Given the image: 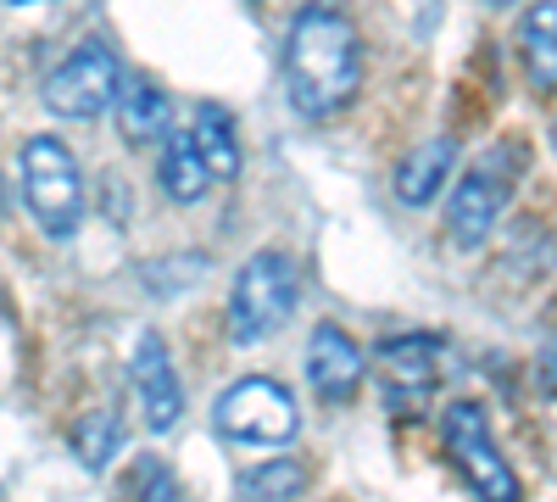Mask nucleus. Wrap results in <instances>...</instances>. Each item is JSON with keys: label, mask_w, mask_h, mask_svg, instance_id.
Returning <instances> with one entry per match:
<instances>
[{"label": "nucleus", "mask_w": 557, "mask_h": 502, "mask_svg": "<svg viewBox=\"0 0 557 502\" xmlns=\"http://www.w3.org/2000/svg\"><path fill=\"white\" fill-rule=\"evenodd\" d=\"M362 369H368V357H362V346H357L341 325H318V330H312V341H307V380H312V391H318L323 402L357 396Z\"/></svg>", "instance_id": "9"}, {"label": "nucleus", "mask_w": 557, "mask_h": 502, "mask_svg": "<svg viewBox=\"0 0 557 502\" xmlns=\"http://www.w3.org/2000/svg\"><path fill=\"white\" fill-rule=\"evenodd\" d=\"M212 425L228 441H246V446H285V441H296L301 414H296V396L278 385V380L246 375V380H235V385L218 396Z\"/></svg>", "instance_id": "6"}, {"label": "nucleus", "mask_w": 557, "mask_h": 502, "mask_svg": "<svg viewBox=\"0 0 557 502\" xmlns=\"http://www.w3.org/2000/svg\"><path fill=\"white\" fill-rule=\"evenodd\" d=\"M67 441H73L84 469H112V458L123 452V419H117V407H96V414H84L67 430Z\"/></svg>", "instance_id": "16"}, {"label": "nucleus", "mask_w": 557, "mask_h": 502, "mask_svg": "<svg viewBox=\"0 0 557 502\" xmlns=\"http://www.w3.org/2000/svg\"><path fill=\"white\" fill-rule=\"evenodd\" d=\"M552 151H557V118H552Z\"/></svg>", "instance_id": "20"}, {"label": "nucleus", "mask_w": 557, "mask_h": 502, "mask_svg": "<svg viewBox=\"0 0 557 502\" xmlns=\"http://www.w3.org/2000/svg\"><path fill=\"white\" fill-rule=\"evenodd\" d=\"M117 84H123V68L117 57L107 51L101 39H84L67 62H57V73L45 78V107L67 123H96L112 101H117Z\"/></svg>", "instance_id": "7"}, {"label": "nucleus", "mask_w": 557, "mask_h": 502, "mask_svg": "<svg viewBox=\"0 0 557 502\" xmlns=\"http://www.w3.org/2000/svg\"><path fill=\"white\" fill-rule=\"evenodd\" d=\"M112 112H117V128H123L128 146H157V140H168V134H173L168 96L157 89V78H146V73H123Z\"/></svg>", "instance_id": "10"}, {"label": "nucleus", "mask_w": 557, "mask_h": 502, "mask_svg": "<svg viewBox=\"0 0 557 502\" xmlns=\"http://www.w3.org/2000/svg\"><path fill=\"white\" fill-rule=\"evenodd\" d=\"M190 140H196V151H201V162H207L212 179H235L240 173V134H235V118H228L223 107H212V101L196 107Z\"/></svg>", "instance_id": "14"}, {"label": "nucleus", "mask_w": 557, "mask_h": 502, "mask_svg": "<svg viewBox=\"0 0 557 502\" xmlns=\"http://www.w3.org/2000/svg\"><path fill=\"white\" fill-rule=\"evenodd\" d=\"M441 446H446V458L457 464V475L469 480V491L480 502H519V480H513V469H507L480 402L457 396L446 407L441 414Z\"/></svg>", "instance_id": "5"}, {"label": "nucleus", "mask_w": 557, "mask_h": 502, "mask_svg": "<svg viewBox=\"0 0 557 502\" xmlns=\"http://www.w3.org/2000/svg\"><path fill=\"white\" fill-rule=\"evenodd\" d=\"M301 296V268L290 252H257L235 285H228V341L235 346H262L285 318L296 313Z\"/></svg>", "instance_id": "3"}, {"label": "nucleus", "mask_w": 557, "mask_h": 502, "mask_svg": "<svg viewBox=\"0 0 557 502\" xmlns=\"http://www.w3.org/2000/svg\"><path fill=\"white\" fill-rule=\"evenodd\" d=\"M23 168V196H28V218L39 223L51 241H67L84 218V173H78V157L51 140V134H34L17 157Z\"/></svg>", "instance_id": "4"}, {"label": "nucleus", "mask_w": 557, "mask_h": 502, "mask_svg": "<svg viewBox=\"0 0 557 502\" xmlns=\"http://www.w3.org/2000/svg\"><path fill=\"white\" fill-rule=\"evenodd\" d=\"M519 57H524V73L535 89H557V0H541V7L524 12Z\"/></svg>", "instance_id": "15"}, {"label": "nucleus", "mask_w": 557, "mask_h": 502, "mask_svg": "<svg viewBox=\"0 0 557 502\" xmlns=\"http://www.w3.org/2000/svg\"><path fill=\"white\" fill-rule=\"evenodd\" d=\"M457 162V146L451 140H424V146H412L396 168V201L401 207H430L446 185V173Z\"/></svg>", "instance_id": "11"}, {"label": "nucleus", "mask_w": 557, "mask_h": 502, "mask_svg": "<svg viewBox=\"0 0 557 502\" xmlns=\"http://www.w3.org/2000/svg\"><path fill=\"white\" fill-rule=\"evenodd\" d=\"M362 89V39L346 12L307 7L285 39V96L301 118L323 123L351 107Z\"/></svg>", "instance_id": "1"}, {"label": "nucleus", "mask_w": 557, "mask_h": 502, "mask_svg": "<svg viewBox=\"0 0 557 502\" xmlns=\"http://www.w3.org/2000/svg\"><path fill=\"white\" fill-rule=\"evenodd\" d=\"M301 491H307V469L290 464V458H268V464L240 475V497L246 502H290Z\"/></svg>", "instance_id": "17"}, {"label": "nucleus", "mask_w": 557, "mask_h": 502, "mask_svg": "<svg viewBox=\"0 0 557 502\" xmlns=\"http://www.w3.org/2000/svg\"><path fill=\"white\" fill-rule=\"evenodd\" d=\"M157 179H162V196L178 201V207H196L212 185V173L190 140V128H173L168 140H162V162H157Z\"/></svg>", "instance_id": "12"}, {"label": "nucleus", "mask_w": 557, "mask_h": 502, "mask_svg": "<svg viewBox=\"0 0 557 502\" xmlns=\"http://www.w3.org/2000/svg\"><path fill=\"white\" fill-rule=\"evenodd\" d=\"M134 502H190L178 486V475L157 458H139L134 464Z\"/></svg>", "instance_id": "18"}, {"label": "nucleus", "mask_w": 557, "mask_h": 502, "mask_svg": "<svg viewBox=\"0 0 557 502\" xmlns=\"http://www.w3.org/2000/svg\"><path fill=\"white\" fill-rule=\"evenodd\" d=\"M128 375H134V396H139V414H146V430H173L184 414V391L173 375V357L162 346V335H139L134 357H128Z\"/></svg>", "instance_id": "8"}, {"label": "nucleus", "mask_w": 557, "mask_h": 502, "mask_svg": "<svg viewBox=\"0 0 557 502\" xmlns=\"http://www.w3.org/2000/svg\"><path fill=\"white\" fill-rule=\"evenodd\" d=\"M435 357H441V341L435 335H396L391 346H380V369L391 375L396 391H435Z\"/></svg>", "instance_id": "13"}, {"label": "nucleus", "mask_w": 557, "mask_h": 502, "mask_svg": "<svg viewBox=\"0 0 557 502\" xmlns=\"http://www.w3.org/2000/svg\"><path fill=\"white\" fill-rule=\"evenodd\" d=\"M541 385L546 391H557V335L546 341V352H541Z\"/></svg>", "instance_id": "19"}, {"label": "nucleus", "mask_w": 557, "mask_h": 502, "mask_svg": "<svg viewBox=\"0 0 557 502\" xmlns=\"http://www.w3.org/2000/svg\"><path fill=\"white\" fill-rule=\"evenodd\" d=\"M491 7H513V0H491Z\"/></svg>", "instance_id": "21"}, {"label": "nucleus", "mask_w": 557, "mask_h": 502, "mask_svg": "<svg viewBox=\"0 0 557 502\" xmlns=\"http://www.w3.org/2000/svg\"><path fill=\"white\" fill-rule=\"evenodd\" d=\"M524 140H496L469 173L457 179V191L446 201V241L457 252H480L491 230L502 223L507 201H513L519 179H524Z\"/></svg>", "instance_id": "2"}]
</instances>
